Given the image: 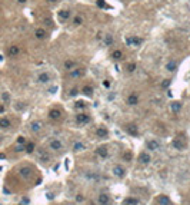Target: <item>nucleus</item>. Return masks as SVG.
Listing matches in <instances>:
<instances>
[{"mask_svg":"<svg viewBox=\"0 0 190 205\" xmlns=\"http://www.w3.org/2000/svg\"><path fill=\"white\" fill-rule=\"evenodd\" d=\"M29 128H30L31 132H34V134H36V132H40V130H42L43 123H42L40 121H34V122H31V123L29 125Z\"/></svg>","mask_w":190,"mask_h":205,"instance_id":"f257e3e1","label":"nucleus"},{"mask_svg":"<svg viewBox=\"0 0 190 205\" xmlns=\"http://www.w3.org/2000/svg\"><path fill=\"white\" fill-rule=\"evenodd\" d=\"M146 145H147V149H150V151H156V149L160 148L159 141H156V139H149L146 142Z\"/></svg>","mask_w":190,"mask_h":205,"instance_id":"f03ea898","label":"nucleus"},{"mask_svg":"<svg viewBox=\"0 0 190 205\" xmlns=\"http://www.w3.org/2000/svg\"><path fill=\"white\" fill-rule=\"evenodd\" d=\"M19 53H20V47H19L17 45H12V46L9 47V50H7V55H9L10 57H14V56H17Z\"/></svg>","mask_w":190,"mask_h":205,"instance_id":"7ed1b4c3","label":"nucleus"},{"mask_svg":"<svg viewBox=\"0 0 190 205\" xmlns=\"http://www.w3.org/2000/svg\"><path fill=\"white\" fill-rule=\"evenodd\" d=\"M90 121V118H89V115L87 113H79V115H76V122L77 123H87V122Z\"/></svg>","mask_w":190,"mask_h":205,"instance_id":"20e7f679","label":"nucleus"},{"mask_svg":"<svg viewBox=\"0 0 190 205\" xmlns=\"http://www.w3.org/2000/svg\"><path fill=\"white\" fill-rule=\"evenodd\" d=\"M50 148L53 149V151H61L63 149V143L60 142L59 139H53V141H50Z\"/></svg>","mask_w":190,"mask_h":205,"instance_id":"39448f33","label":"nucleus"},{"mask_svg":"<svg viewBox=\"0 0 190 205\" xmlns=\"http://www.w3.org/2000/svg\"><path fill=\"white\" fill-rule=\"evenodd\" d=\"M126 43L129 45V46H139L141 43V39L140 37H127L126 39Z\"/></svg>","mask_w":190,"mask_h":205,"instance_id":"423d86ee","label":"nucleus"},{"mask_svg":"<svg viewBox=\"0 0 190 205\" xmlns=\"http://www.w3.org/2000/svg\"><path fill=\"white\" fill-rule=\"evenodd\" d=\"M37 80H39L40 83H47V82H50V75L47 73V72H42V73L37 76Z\"/></svg>","mask_w":190,"mask_h":205,"instance_id":"0eeeda50","label":"nucleus"},{"mask_svg":"<svg viewBox=\"0 0 190 205\" xmlns=\"http://www.w3.org/2000/svg\"><path fill=\"white\" fill-rule=\"evenodd\" d=\"M127 103H129L130 106H134L139 103V96L136 95V93H130L129 96H127Z\"/></svg>","mask_w":190,"mask_h":205,"instance_id":"6e6552de","label":"nucleus"},{"mask_svg":"<svg viewBox=\"0 0 190 205\" xmlns=\"http://www.w3.org/2000/svg\"><path fill=\"white\" fill-rule=\"evenodd\" d=\"M83 73H84L83 69H76V68H74V69H72V70H70V78H73V79L74 78H76V79L77 78H82Z\"/></svg>","mask_w":190,"mask_h":205,"instance_id":"1a4fd4ad","label":"nucleus"},{"mask_svg":"<svg viewBox=\"0 0 190 205\" xmlns=\"http://www.w3.org/2000/svg\"><path fill=\"white\" fill-rule=\"evenodd\" d=\"M49 116H50L52 119H54V121L60 119V118H61V112H60V109H52V111L49 112Z\"/></svg>","mask_w":190,"mask_h":205,"instance_id":"9d476101","label":"nucleus"},{"mask_svg":"<svg viewBox=\"0 0 190 205\" xmlns=\"http://www.w3.org/2000/svg\"><path fill=\"white\" fill-rule=\"evenodd\" d=\"M69 17H70V10H61L59 13V20L60 22H66Z\"/></svg>","mask_w":190,"mask_h":205,"instance_id":"9b49d317","label":"nucleus"},{"mask_svg":"<svg viewBox=\"0 0 190 205\" xmlns=\"http://www.w3.org/2000/svg\"><path fill=\"white\" fill-rule=\"evenodd\" d=\"M126 129H127V132H129L130 135H133V136H137V135H139V129H137L136 125H127Z\"/></svg>","mask_w":190,"mask_h":205,"instance_id":"f8f14e48","label":"nucleus"},{"mask_svg":"<svg viewBox=\"0 0 190 205\" xmlns=\"http://www.w3.org/2000/svg\"><path fill=\"white\" fill-rule=\"evenodd\" d=\"M109 202H110L109 195H106V194H101V195H99V204H100V205H107Z\"/></svg>","mask_w":190,"mask_h":205,"instance_id":"ddd939ff","label":"nucleus"},{"mask_svg":"<svg viewBox=\"0 0 190 205\" xmlns=\"http://www.w3.org/2000/svg\"><path fill=\"white\" fill-rule=\"evenodd\" d=\"M157 204L159 205H169L170 204V199L167 198V196H164V195H160V196H157Z\"/></svg>","mask_w":190,"mask_h":205,"instance_id":"4468645a","label":"nucleus"},{"mask_svg":"<svg viewBox=\"0 0 190 205\" xmlns=\"http://www.w3.org/2000/svg\"><path fill=\"white\" fill-rule=\"evenodd\" d=\"M113 174L116 175L117 178H122V177H124V169H123L122 166H114L113 168Z\"/></svg>","mask_w":190,"mask_h":205,"instance_id":"2eb2a0df","label":"nucleus"},{"mask_svg":"<svg viewBox=\"0 0 190 205\" xmlns=\"http://www.w3.org/2000/svg\"><path fill=\"white\" fill-rule=\"evenodd\" d=\"M96 152H97V155L101 156V158H107V155H109L106 146H100V148H97V151H96Z\"/></svg>","mask_w":190,"mask_h":205,"instance_id":"dca6fc26","label":"nucleus"},{"mask_svg":"<svg viewBox=\"0 0 190 205\" xmlns=\"http://www.w3.org/2000/svg\"><path fill=\"white\" fill-rule=\"evenodd\" d=\"M10 125H12V122H10L7 118L0 119V128H2V129H7V128H10Z\"/></svg>","mask_w":190,"mask_h":205,"instance_id":"f3484780","label":"nucleus"},{"mask_svg":"<svg viewBox=\"0 0 190 205\" xmlns=\"http://www.w3.org/2000/svg\"><path fill=\"white\" fill-rule=\"evenodd\" d=\"M34 34H36L37 39H46V36H47V33H46L44 29H37V30L34 32Z\"/></svg>","mask_w":190,"mask_h":205,"instance_id":"a211bd4d","label":"nucleus"},{"mask_svg":"<svg viewBox=\"0 0 190 205\" xmlns=\"http://www.w3.org/2000/svg\"><path fill=\"white\" fill-rule=\"evenodd\" d=\"M176 66H177V65H176L175 60H169V62L166 63V69H167L169 72H175L176 70Z\"/></svg>","mask_w":190,"mask_h":205,"instance_id":"6ab92c4d","label":"nucleus"},{"mask_svg":"<svg viewBox=\"0 0 190 205\" xmlns=\"http://www.w3.org/2000/svg\"><path fill=\"white\" fill-rule=\"evenodd\" d=\"M139 159H140L141 164H149V162H150V155H149V153H144V152H143V153L140 155V158H139Z\"/></svg>","mask_w":190,"mask_h":205,"instance_id":"aec40b11","label":"nucleus"},{"mask_svg":"<svg viewBox=\"0 0 190 205\" xmlns=\"http://www.w3.org/2000/svg\"><path fill=\"white\" fill-rule=\"evenodd\" d=\"M39 156H40V159H42V161H44V162H49V161H50L49 153L44 152V151H39Z\"/></svg>","mask_w":190,"mask_h":205,"instance_id":"412c9836","label":"nucleus"},{"mask_svg":"<svg viewBox=\"0 0 190 205\" xmlns=\"http://www.w3.org/2000/svg\"><path fill=\"white\" fill-rule=\"evenodd\" d=\"M97 136L99 138H106L107 136V130H106V128H103V126H100L97 129Z\"/></svg>","mask_w":190,"mask_h":205,"instance_id":"4be33fe9","label":"nucleus"},{"mask_svg":"<svg viewBox=\"0 0 190 205\" xmlns=\"http://www.w3.org/2000/svg\"><path fill=\"white\" fill-rule=\"evenodd\" d=\"M123 205H137V199L136 198H126L123 201Z\"/></svg>","mask_w":190,"mask_h":205,"instance_id":"5701e85b","label":"nucleus"},{"mask_svg":"<svg viewBox=\"0 0 190 205\" xmlns=\"http://www.w3.org/2000/svg\"><path fill=\"white\" fill-rule=\"evenodd\" d=\"M112 57H113V59H116V60L122 59V57H123V53H122V50H114V52L112 53Z\"/></svg>","mask_w":190,"mask_h":205,"instance_id":"b1692460","label":"nucleus"},{"mask_svg":"<svg viewBox=\"0 0 190 205\" xmlns=\"http://www.w3.org/2000/svg\"><path fill=\"white\" fill-rule=\"evenodd\" d=\"M173 146L177 148V149H183L184 148V142H181V141H179V139H175L173 141Z\"/></svg>","mask_w":190,"mask_h":205,"instance_id":"393cba45","label":"nucleus"},{"mask_svg":"<svg viewBox=\"0 0 190 205\" xmlns=\"http://www.w3.org/2000/svg\"><path fill=\"white\" fill-rule=\"evenodd\" d=\"M84 148H86V146H84V143H82V142H74V145H73L74 151H83Z\"/></svg>","mask_w":190,"mask_h":205,"instance_id":"a878e982","label":"nucleus"},{"mask_svg":"<svg viewBox=\"0 0 190 205\" xmlns=\"http://www.w3.org/2000/svg\"><path fill=\"white\" fill-rule=\"evenodd\" d=\"M20 175L25 177V178L30 177V168H22V169H20Z\"/></svg>","mask_w":190,"mask_h":205,"instance_id":"bb28decb","label":"nucleus"},{"mask_svg":"<svg viewBox=\"0 0 190 205\" xmlns=\"http://www.w3.org/2000/svg\"><path fill=\"white\" fill-rule=\"evenodd\" d=\"M65 68L67 69V70H72V69H74V68H76V63H74V62H72V60H67V62L65 63Z\"/></svg>","mask_w":190,"mask_h":205,"instance_id":"cd10ccee","label":"nucleus"},{"mask_svg":"<svg viewBox=\"0 0 190 205\" xmlns=\"http://www.w3.org/2000/svg\"><path fill=\"white\" fill-rule=\"evenodd\" d=\"M180 108H181V105L179 102H173L172 103V111L175 112V113H177V112L180 111Z\"/></svg>","mask_w":190,"mask_h":205,"instance_id":"c85d7f7f","label":"nucleus"},{"mask_svg":"<svg viewBox=\"0 0 190 205\" xmlns=\"http://www.w3.org/2000/svg\"><path fill=\"white\" fill-rule=\"evenodd\" d=\"M113 43V36L112 34H106V39H104V45L106 46H110Z\"/></svg>","mask_w":190,"mask_h":205,"instance_id":"c756f323","label":"nucleus"},{"mask_svg":"<svg viewBox=\"0 0 190 205\" xmlns=\"http://www.w3.org/2000/svg\"><path fill=\"white\" fill-rule=\"evenodd\" d=\"M73 23H74V26H80L83 23V17L82 16H76V17L73 19Z\"/></svg>","mask_w":190,"mask_h":205,"instance_id":"7c9ffc66","label":"nucleus"},{"mask_svg":"<svg viewBox=\"0 0 190 205\" xmlns=\"http://www.w3.org/2000/svg\"><path fill=\"white\" fill-rule=\"evenodd\" d=\"M83 92L86 93V95H89V96H90V95H92V93H93V87H92V86H84V89H83Z\"/></svg>","mask_w":190,"mask_h":205,"instance_id":"2f4dec72","label":"nucleus"},{"mask_svg":"<svg viewBox=\"0 0 190 205\" xmlns=\"http://www.w3.org/2000/svg\"><path fill=\"white\" fill-rule=\"evenodd\" d=\"M136 70V65L134 63H129L127 65V72H134Z\"/></svg>","mask_w":190,"mask_h":205,"instance_id":"473e14b6","label":"nucleus"},{"mask_svg":"<svg viewBox=\"0 0 190 205\" xmlns=\"http://www.w3.org/2000/svg\"><path fill=\"white\" fill-rule=\"evenodd\" d=\"M33 151H34V143L31 142V143L27 145V152H33Z\"/></svg>","mask_w":190,"mask_h":205,"instance_id":"72a5a7b5","label":"nucleus"},{"mask_svg":"<svg viewBox=\"0 0 190 205\" xmlns=\"http://www.w3.org/2000/svg\"><path fill=\"white\" fill-rule=\"evenodd\" d=\"M124 159H126V161H127V162H129L130 159H132V155H130L129 152H126V153H124Z\"/></svg>","mask_w":190,"mask_h":205,"instance_id":"f704fd0d","label":"nucleus"},{"mask_svg":"<svg viewBox=\"0 0 190 205\" xmlns=\"http://www.w3.org/2000/svg\"><path fill=\"white\" fill-rule=\"evenodd\" d=\"M23 142H25V138H23V136H19V138H17V143H23Z\"/></svg>","mask_w":190,"mask_h":205,"instance_id":"c9c22d12","label":"nucleus"},{"mask_svg":"<svg viewBox=\"0 0 190 205\" xmlns=\"http://www.w3.org/2000/svg\"><path fill=\"white\" fill-rule=\"evenodd\" d=\"M97 6L103 7V6H104V2H103V0H99V2H97Z\"/></svg>","mask_w":190,"mask_h":205,"instance_id":"e433bc0d","label":"nucleus"},{"mask_svg":"<svg viewBox=\"0 0 190 205\" xmlns=\"http://www.w3.org/2000/svg\"><path fill=\"white\" fill-rule=\"evenodd\" d=\"M70 95H72V96H74V95H77V89H72Z\"/></svg>","mask_w":190,"mask_h":205,"instance_id":"4c0bfd02","label":"nucleus"},{"mask_svg":"<svg viewBox=\"0 0 190 205\" xmlns=\"http://www.w3.org/2000/svg\"><path fill=\"white\" fill-rule=\"evenodd\" d=\"M76 106H77V108H80V109H82V108H84V105H83V102H77V105H76Z\"/></svg>","mask_w":190,"mask_h":205,"instance_id":"58836bf2","label":"nucleus"},{"mask_svg":"<svg viewBox=\"0 0 190 205\" xmlns=\"http://www.w3.org/2000/svg\"><path fill=\"white\" fill-rule=\"evenodd\" d=\"M103 85H104V86H106V87H109V86H110V83H109V80H104V82H103Z\"/></svg>","mask_w":190,"mask_h":205,"instance_id":"ea45409f","label":"nucleus"},{"mask_svg":"<svg viewBox=\"0 0 190 205\" xmlns=\"http://www.w3.org/2000/svg\"><path fill=\"white\" fill-rule=\"evenodd\" d=\"M3 99L4 100H9V95H7V93H4V95H3Z\"/></svg>","mask_w":190,"mask_h":205,"instance_id":"a19ab883","label":"nucleus"},{"mask_svg":"<svg viewBox=\"0 0 190 205\" xmlns=\"http://www.w3.org/2000/svg\"><path fill=\"white\" fill-rule=\"evenodd\" d=\"M19 3H26V2H27V0H17Z\"/></svg>","mask_w":190,"mask_h":205,"instance_id":"79ce46f5","label":"nucleus"},{"mask_svg":"<svg viewBox=\"0 0 190 205\" xmlns=\"http://www.w3.org/2000/svg\"><path fill=\"white\" fill-rule=\"evenodd\" d=\"M3 111H4V108H3L2 105H0V112H3Z\"/></svg>","mask_w":190,"mask_h":205,"instance_id":"37998d69","label":"nucleus"},{"mask_svg":"<svg viewBox=\"0 0 190 205\" xmlns=\"http://www.w3.org/2000/svg\"><path fill=\"white\" fill-rule=\"evenodd\" d=\"M49 2H52V3H54V2H57V0H49Z\"/></svg>","mask_w":190,"mask_h":205,"instance_id":"c03bdc74","label":"nucleus"}]
</instances>
